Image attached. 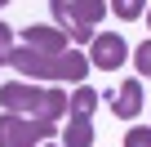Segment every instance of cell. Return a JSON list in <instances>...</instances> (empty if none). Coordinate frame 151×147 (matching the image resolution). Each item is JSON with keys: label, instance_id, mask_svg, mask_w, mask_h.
I'll use <instances>...</instances> for the list:
<instances>
[{"label": "cell", "instance_id": "cell-9", "mask_svg": "<svg viewBox=\"0 0 151 147\" xmlns=\"http://www.w3.org/2000/svg\"><path fill=\"white\" fill-rule=\"evenodd\" d=\"M62 147H93V125H89V120H67Z\"/></svg>", "mask_w": 151, "mask_h": 147}, {"label": "cell", "instance_id": "cell-2", "mask_svg": "<svg viewBox=\"0 0 151 147\" xmlns=\"http://www.w3.org/2000/svg\"><path fill=\"white\" fill-rule=\"evenodd\" d=\"M9 62L22 71V76L31 80H71V85H80L89 76V58L85 54H36V49H14Z\"/></svg>", "mask_w": 151, "mask_h": 147}, {"label": "cell", "instance_id": "cell-6", "mask_svg": "<svg viewBox=\"0 0 151 147\" xmlns=\"http://www.w3.org/2000/svg\"><path fill=\"white\" fill-rule=\"evenodd\" d=\"M22 49H36V54H67V36L58 27H27L22 31Z\"/></svg>", "mask_w": 151, "mask_h": 147}, {"label": "cell", "instance_id": "cell-12", "mask_svg": "<svg viewBox=\"0 0 151 147\" xmlns=\"http://www.w3.org/2000/svg\"><path fill=\"white\" fill-rule=\"evenodd\" d=\"M9 54H14V31H9V22H0V67L9 62Z\"/></svg>", "mask_w": 151, "mask_h": 147}, {"label": "cell", "instance_id": "cell-11", "mask_svg": "<svg viewBox=\"0 0 151 147\" xmlns=\"http://www.w3.org/2000/svg\"><path fill=\"white\" fill-rule=\"evenodd\" d=\"M124 147H151V125H133V129H124Z\"/></svg>", "mask_w": 151, "mask_h": 147}, {"label": "cell", "instance_id": "cell-3", "mask_svg": "<svg viewBox=\"0 0 151 147\" xmlns=\"http://www.w3.org/2000/svg\"><path fill=\"white\" fill-rule=\"evenodd\" d=\"M53 138V125H36L22 116H0V147H40Z\"/></svg>", "mask_w": 151, "mask_h": 147}, {"label": "cell", "instance_id": "cell-13", "mask_svg": "<svg viewBox=\"0 0 151 147\" xmlns=\"http://www.w3.org/2000/svg\"><path fill=\"white\" fill-rule=\"evenodd\" d=\"M133 62H138V76H151V40H147V45H138Z\"/></svg>", "mask_w": 151, "mask_h": 147}, {"label": "cell", "instance_id": "cell-14", "mask_svg": "<svg viewBox=\"0 0 151 147\" xmlns=\"http://www.w3.org/2000/svg\"><path fill=\"white\" fill-rule=\"evenodd\" d=\"M147 22H151V9H147Z\"/></svg>", "mask_w": 151, "mask_h": 147}, {"label": "cell", "instance_id": "cell-5", "mask_svg": "<svg viewBox=\"0 0 151 147\" xmlns=\"http://www.w3.org/2000/svg\"><path fill=\"white\" fill-rule=\"evenodd\" d=\"M124 58H129V45H124V36H116V31H107V36H93V45H89V67L116 71V67H124Z\"/></svg>", "mask_w": 151, "mask_h": 147}, {"label": "cell", "instance_id": "cell-8", "mask_svg": "<svg viewBox=\"0 0 151 147\" xmlns=\"http://www.w3.org/2000/svg\"><path fill=\"white\" fill-rule=\"evenodd\" d=\"M98 107V89H76L71 98H67V112H71V120H89V112Z\"/></svg>", "mask_w": 151, "mask_h": 147}, {"label": "cell", "instance_id": "cell-7", "mask_svg": "<svg viewBox=\"0 0 151 147\" xmlns=\"http://www.w3.org/2000/svg\"><path fill=\"white\" fill-rule=\"evenodd\" d=\"M111 112H116L120 120H133V116L142 112V85H138V76L111 89Z\"/></svg>", "mask_w": 151, "mask_h": 147}, {"label": "cell", "instance_id": "cell-4", "mask_svg": "<svg viewBox=\"0 0 151 147\" xmlns=\"http://www.w3.org/2000/svg\"><path fill=\"white\" fill-rule=\"evenodd\" d=\"M49 14H53L62 27H89V31H93V22L107 14V5H102V0H53ZM62 27H58V31H62Z\"/></svg>", "mask_w": 151, "mask_h": 147}, {"label": "cell", "instance_id": "cell-10", "mask_svg": "<svg viewBox=\"0 0 151 147\" xmlns=\"http://www.w3.org/2000/svg\"><path fill=\"white\" fill-rule=\"evenodd\" d=\"M111 14H116V18H129V22H133V18H142L147 9L138 5V0H111Z\"/></svg>", "mask_w": 151, "mask_h": 147}, {"label": "cell", "instance_id": "cell-1", "mask_svg": "<svg viewBox=\"0 0 151 147\" xmlns=\"http://www.w3.org/2000/svg\"><path fill=\"white\" fill-rule=\"evenodd\" d=\"M0 107H5V116H22V120L58 129V116L67 112V89H31L27 80H9L0 85Z\"/></svg>", "mask_w": 151, "mask_h": 147}]
</instances>
